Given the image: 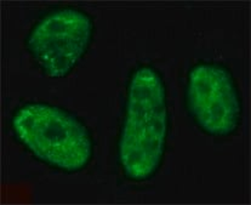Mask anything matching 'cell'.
Masks as SVG:
<instances>
[{
  "label": "cell",
  "mask_w": 251,
  "mask_h": 205,
  "mask_svg": "<svg viewBox=\"0 0 251 205\" xmlns=\"http://www.w3.org/2000/svg\"><path fill=\"white\" fill-rule=\"evenodd\" d=\"M169 127L165 80L153 66H138L130 77L118 138L117 159L124 178L141 183L159 173Z\"/></svg>",
  "instance_id": "1"
},
{
  "label": "cell",
  "mask_w": 251,
  "mask_h": 205,
  "mask_svg": "<svg viewBox=\"0 0 251 205\" xmlns=\"http://www.w3.org/2000/svg\"><path fill=\"white\" fill-rule=\"evenodd\" d=\"M94 32L90 14L74 6L55 7L34 23L25 48L46 77L66 78L88 52Z\"/></svg>",
  "instance_id": "3"
},
{
  "label": "cell",
  "mask_w": 251,
  "mask_h": 205,
  "mask_svg": "<svg viewBox=\"0 0 251 205\" xmlns=\"http://www.w3.org/2000/svg\"><path fill=\"white\" fill-rule=\"evenodd\" d=\"M186 106L197 127L212 137H229L239 130L243 102L237 80L226 66L199 62L189 69Z\"/></svg>",
  "instance_id": "4"
},
{
  "label": "cell",
  "mask_w": 251,
  "mask_h": 205,
  "mask_svg": "<svg viewBox=\"0 0 251 205\" xmlns=\"http://www.w3.org/2000/svg\"><path fill=\"white\" fill-rule=\"evenodd\" d=\"M10 124L23 147L55 170L80 173L91 163L95 150L91 131L71 111L45 102H27L14 112Z\"/></svg>",
  "instance_id": "2"
}]
</instances>
